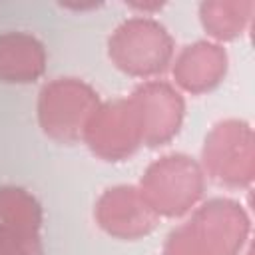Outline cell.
I'll return each mask as SVG.
<instances>
[{
    "instance_id": "cell-1",
    "label": "cell",
    "mask_w": 255,
    "mask_h": 255,
    "mask_svg": "<svg viewBox=\"0 0 255 255\" xmlns=\"http://www.w3.org/2000/svg\"><path fill=\"white\" fill-rule=\"evenodd\" d=\"M247 233L249 219L237 201L209 199L167 235L163 255H237Z\"/></svg>"
},
{
    "instance_id": "cell-2",
    "label": "cell",
    "mask_w": 255,
    "mask_h": 255,
    "mask_svg": "<svg viewBox=\"0 0 255 255\" xmlns=\"http://www.w3.org/2000/svg\"><path fill=\"white\" fill-rule=\"evenodd\" d=\"M108 56L120 72L131 78L157 80L171 68L175 42L159 20L135 14L120 22L110 34Z\"/></svg>"
},
{
    "instance_id": "cell-3",
    "label": "cell",
    "mask_w": 255,
    "mask_h": 255,
    "mask_svg": "<svg viewBox=\"0 0 255 255\" xmlns=\"http://www.w3.org/2000/svg\"><path fill=\"white\" fill-rule=\"evenodd\" d=\"M137 187L157 217H181L201 201L205 173L193 157L167 153L145 167Z\"/></svg>"
},
{
    "instance_id": "cell-4",
    "label": "cell",
    "mask_w": 255,
    "mask_h": 255,
    "mask_svg": "<svg viewBox=\"0 0 255 255\" xmlns=\"http://www.w3.org/2000/svg\"><path fill=\"white\" fill-rule=\"evenodd\" d=\"M98 92L80 78H54L38 94V124L58 143L82 141L92 114L100 106Z\"/></svg>"
},
{
    "instance_id": "cell-5",
    "label": "cell",
    "mask_w": 255,
    "mask_h": 255,
    "mask_svg": "<svg viewBox=\"0 0 255 255\" xmlns=\"http://www.w3.org/2000/svg\"><path fill=\"white\" fill-rule=\"evenodd\" d=\"M253 129L243 120H221L211 128L201 151L205 177L225 187H245L253 181Z\"/></svg>"
},
{
    "instance_id": "cell-6",
    "label": "cell",
    "mask_w": 255,
    "mask_h": 255,
    "mask_svg": "<svg viewBox=\"0 0 255 255\" xmlns=\"http://www.w3.org/2000/svg\"><path fill=\"white\" fill-rule=\"evenodd\" d=\"M82 141L106 161H124L141 145V128L131 98L102 102L86 124Z\"/></svg>"
},
{
    "instance_id": "cell-7",
    "label": "cell",
    "mask_w": 255,
    "mask_h": 255,
    "mask_svg": "<svg viewBox=\"0 0 255 255\" xmlns=\"http://www.w3.org/2000/svg\"><path fill=\"white\" fill-rule=\"evenodd\" d=\"M129 98L137 112L143 145L159 147L179 133L185 116V102L173 84L159 78L145 80Z\"/></svg>"
},
{
    "instance_id": "cell-8",
    "label": "cell",
    "mask_w": 255,
    "mask_h": 255,
    "mask_svg": "<svg viewBox=\"0 0 255 255\" xmlns=\"http://www.w3.org/2000/svg\"><path fill=\"white\" fill-rule=\"evenodd\" d=\"M94 217L108 235L126 241L149 235L159 221L137 185H114L106 189L96 201Z\"/></svg>"
},
{
    "instance_id": "cell-9",
    "label": "cell",
    "mask_w": 255,
    "mask_h": 255,
    "mask_svg": "<svg viewBox=\"0 0 255 255\" xmlns=\"http://www.w3.org/2000/svg\"><path fill=\"white\" fill-rule=\"evenodd\" d=\"M227 52L213 40H197L183 46L171 62L173 82L179 90L193 96L215 90L227 74Z\"/></svg>"
},
{
    "instance_id": "cell-10",
    "label": "cell",
    "mask_w": 255,
    "mask_h": 255,
    "mask_svg": "<svg viewBox=\"0 0 255 255\" xmlns=\"http://www.w3.org/2000/svg\"><path fill=\"white\" fill-rule=\"evenodd\" d=\"M48 54L30 32L10 30L0 34V82L30 84L44 76Z\"/></svg>"
},
{
    "instance_id": "cell-11",
    "label": "cell",
    "mask_w": 255,
    "mask_h": 255,
    "mask_svg": "<svg viewBox=\"0 0 255 255\" xmlns=\"http://www.w3.org/2000/svg\"><path fill=\"white\" fill-rule=\"evenodd\" d=\"M255 4L253 2H223L209 0L199 6V20L203 30L215 42L235 40L245 32L251 22Z\"/></svg>"
},
{
    "instance_id": "cell-12",
    "label": "cell",
    "mask_w": 255,
    "mask_h": 255,
    "mask_svg": "<svg viewBox=\"0 0 255 255\" xmlns=\"http://www.w3.org/2000/svg\"><path fill=\"white\" fill-rule=\"evenodd\" d=\"M0 225L40 231L42 209L32 193L16 185L0 187Z\"/></svg>"
},
{
    "instance_id": "cell-13",
    "label": "cell",
    "mask_w": 255,
    "mask_h": 255,
    "mask_svg": "<svg viewBox=\"0 0 255 255\" xmlns=\"http://www.w3.org/2000/svg\"><path fill=\"white\" fill-rule=\"evenodd\" d=\"M0 255H42L40 231L0 225Z\"/></svg>"
}]
</instances>
